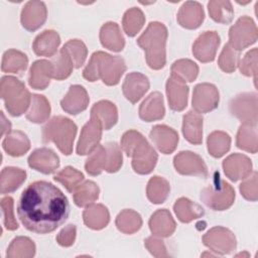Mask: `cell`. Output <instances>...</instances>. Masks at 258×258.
Masks as SVG:
<instances>
[{
    "label": "cell",
    "instance_id": "1",
    "mask_svg": "<svg viewBox=\"0 0 258 258\" xmlns=\"http://www.w3.org/2000/svg\"><path fill=\"white\" fill-rule=\"evenodd\" d=\"M18 218L30 232L47 234L68 219L70 205L62 191L51 182L34 181L22 191L17 205Z\"/></svg>",
    "mask_w": 258,
    "mask_h": 258
},
{
    "label": "cell",
    "instance_id": "2",
    "mask_svg": "<svg viewBox=\"0 0 258 258\" xmlns=\"http://www.w3.org/2000/svg\"><path fill=\"white\" fill-rule=\"evenodd\" d=\"M121 147L128 156L132 157V167L135 172L148 174L153 170L157 153L141 133L135 130L125 132L121 139Z\"/></svg>",
    "mask_w": 258,
    "mask_h": 258
},
{
    "label": "cell",
    "instance_id": "3",
    "mask_svg": "<svg viewBox=\"0 0 258 258\" xmlns=\"http://www.w3.org/2000/svg\"><path fill=\"white\" fill-rule=\"evenodd\" d=\"M126 71L124 59L119 55H111L103 51H96L92 54L88 66L83 71V77L95 82L99 79L107 86H115Z\"/></svg>",
    "mask_w": 258,
    "mask_h": 258
},
{
    "label": "cell",
    "instance_id": "4",
    "mask_svg": "<svg viewBox=\"0 0 258 258\" xmlns=\"http://www.w3.org/2000/svg\"><path fill=\"white\" fill-rule=\"evenodd\" d=\"M166 39L167 28L163 23L157 21L150 22L137 39V44L145 51L148 66L153 70H160L165 66Z\"/></svg>",
    "mask_w": 258,
    "mask_h": 258
},
{
    "label": "cell",
    "instance_id": "5",
    "mask_svg": "<svg viewBox=\"0 0 258 258\" xmlns=\"http://www.w3.org/2000/svg\"><path fill=\"white\" fill-rule=\"evenodd\" d=\"M76 134L77 126L71 119L55 116L42 128V141L44 143L53 142L61 153L70 155L73 151Z\"/></svg>",
    "mask_w": 258,
    "mask_h": 258
},
{
    "label": "cell",
    "instance_id": "6",
    "mask_svg": "<svg viewBox=\"0 0 258 258\" xmlns=\"http://www.w3.org/2000/svg\"><path fill=\"white\" fill-rule=\"evenodd\" d=\"M1 98L5 103L8 113L12 116L22 115L31 103L32 96L18 79L5 76L1 79Z\"/></svg>",
    "mask_w": 258,
    "mask_h": 258
},
{
    "label": "cell",
    "instance_id": "7",
    "mask_svg": "<svg viewBox=\"0 0 258 258\" xmlns=\"http://www.w3.org/2000/svg\"><path fill=\"white\" fill-rule=\"evenodd\" d=\"M202 202L215 211H224L230 208L235 200L233 187L226 181L219 179L201 191Z\"/></svg>",
    "mask_w": 258,
    "mask_h": 258
},
{
    "label": "cell",
    "instance_id": "8",
    "mask_svg": "<svg viewBox=\"0 0 258 258\" xmlns=\"http://www.w3.org/2000/svg\"><path fill=\"white\" fill-rule=\"evenodd\" d=\"M257 40V27L249 16L240 17L229 30V44L241 51Z\"/></svg>",
    "mask_w": 258,
    "mask_h": 258
},
{
    "label": "cell",
    "instance_id": "9",
    "mask_svg": "<svg viewBox=\"0 0 258 258\" xmlns=\"http://www.w3.org/2000/svg\"><path fill=\"white\" fill-rule=\"evenodd\" d=\"M230 111L243 124H257V95L243 93L236 96L230 103Z\"/></svg>",
    "mask_w": 258,
    "mask_h": 258
},
{
    "label": "cell",
    "instance_id": "10",
    "mask_svg": "<svg viewBox=\"0 0 258 258\" xmlns=\"http://www.w3.org/2000/svg\"><path fill=\"white\" fill-rule=\"evenodd\" d=\"M203 242L218 255L229 254L236 248L234 234L224 227H215L208 231L203 237Z\"/></svg>",
    "mask_w": 258,
    "mask_h": 258
},
{
    "label": "cell",
    "instance_id": "11",
    "mask_svg": "<svg viewBox=\"0 0 258 258\" xmlns=\"http://www.w3.org/2000/svg\"><path fill=\"white\" fill-rule=\"evenodd\" d=\"M102 130L103 127L101 121L98 118L91 116L90 121L85 124L81 131L77 145V153L79 155H87L96 149L101 140Z\"/></svg>",
    "mask_w": 258,
    "mask_h": 258
},
{
    "label": "cell",
    "instance_id": "12",
    "mask_svg": "<svg viewBox=\"0 0 258 258\" xmlns=\"http://www.w3.org/2000/svg\"><path fill=\"white\" fill-rule=\"evenodd\" d=\"M219 104V92L217 88L208 83L199 84L195 87L192 93L194 111L203 114L213 111Z\"/></svg>",
    "mask_w": 258,
    "mask_h": 258
},
{
    "label": "cell",
    "instance_id": "13",
    "mask_svg": "<svg viewBox=\"0 0 258 258\" xmlns=\"http://www.w3.org/2000/svg\"><path fill=\"white\" fill-rule=\"evenodd\" d=\"M173 164L177 172L183 175H197L206 177L208 168L204 160L191 151H181L174 156Z\"/></svg>",
    "mask_w": 258,
    "mask_h": 258
},
{
    "label": "cell",
    "instance_id": "14",
    "mask_svg": "<svg viewBox=\"0 0 258 258\" xmlns=\"http://www.w3.org/2000/svg\"><path fill=\"white\" fill-rule=\"evenodd\" d=\"M220 42V36L216 31H206L192 44V53L202 62L213 61Z\"/></svg>",
    "mask_w": 258,
    "mask_h": 258
},
{
    "label": "cell",
    "instance_id": "15",
    "mask_svg": "<svg viewBox=\"0 0 258 258\" xmlns=\"http://www.w3.org/2000/svg\"><path fill=\"white\" fill-rule=\"evenodd\" d=\"M226 175L233 181L248 177L252 170V162L246 155L234 153L223 161Z\"/></svg>",
    "mask_w": 258,
    "mask_h": 258
},
{
    "label": "cell",
    "instance_id": "16",
    "mask_svg": "<svg viewBox=\"0 0 258 258\" xmlns=\"http://www.w3.org/2000/svg\"><path fill=\"white\" fill-rule=\"evenodd\" d=\"M28 164L31 168L44 174L54 172L59 166L58 156L48 148H39L34 150L28 157Z\"/></svg>",
    "mask_w": 258,
    "mask_h": 258
},
{
    "label": "cell",
    "instance_id": "17",
    "mask_svg": "<svg viewBox=\"0 0 258 258\" xmlns=\"http://www.w3.org/2000/svg\"><path fill=\"white\" fill-rule=\"evenodd\" d=\"M46 14V7L43 2L29 1L22 9L21 24L25 29L34 31L44 23Z\"/></svg>",
    "mask_w": 258,
    "mask_h": 258
},
{
    "label": "cell",
    "instance_id": "18",
    "mask_svg": "<svg viewBox=\"0 0 258 258\" xmlns=\"http://www.w3.org/2000/svg\"><path fill=\"white\" fill-rule=\"evenodd\" d=\"M149 89V81L140 73H130L125 78L122 86L124 96L132 104L137 103Z\"/></svg>",
    "mask_w": 258,
    "mask_h": 258
},
{
    "label": "cell",
    "instance_id": "19",
    "mask_svg": "<svg viewBox=\"0 0 258 258\" xmlns=\"http://www.w3.org/2000/svg\"><path fill=\"white\" fill-rule=\"evenodd\" d=\"M150 138L159 151L164 154L172 153L178 143L177 133L165 125H156L150 131Z\"/></svg>",
    "mask_w": 258,
    "mask_h": 258
},
{
    "label": "cell",
    "instance_id": "20",
    "mask_svg": "<svg viewBox=\"0 0 258 258\" xmlns=\"http://www.w3.org/2000/svg\"><path fill=\"white\" fill-rule=\"evenodd\" d=\"M89 101V96L84 87L74 85L71 86L69 92L60 101V106L67 113L77 115L87 109Z\"/></svg>",
    "mask_w": 258,
    "mask_h": 258
},
{
    "label": "cell",
    "instance_id": "21",
    "mask_svg": "<svg viewBox=\"0 0 258 258\" xmlns=\"http://www.w3.org/2000/svg\"><path fill=\"white\" fill-rule=\"evenodd\" d=\"M53 78V66L50 60L39 59L32 63L29 71L28 83L35 90H44Z\"/></svg>",
    "mask_w": 258,
    "mask_h": 258
},
{
    "label": "cell",
    "instance_id": "22",
    "mask_svg": "<svg viewBox=\"0 0 258 258\" xmlns=\"http://www.w3.org/2000/svg\"><path fill=\"white\" fill-rule=\"evenodd\" d=\"M205 13L199 2L187 1L182 4L177 13V22L187 29L198 28L204 21Z\"/></svg>",
    "mask_w": 258,
    "mask_h": 258
},
{
    "label": "cell",
    "instance_id": "23",
    "mask_svg": "<svg viewBox=\"0 0 258 258\" xmlns=\"http://www.w3.org/2000/svg\"><path fill=\"white\" fill-rule=\"evenodd\" d=\"M166 95L170 109L182 111L187 105L188 87L185 83L170 77L166 82Z\"/></svg>",
    "mask_w": 258,
    "mask_h": 258
},
{
    "label": "cell",
    "instance_id": "24",
    "mask_svg": "<svg viewBox=\"0 0 258 258\" xmlns=\"http://www.w3.org/2000/svg\"><path fill=\"white\" fill-rule=\"evenodd\" d=\"M165 113L163 97L159 92L151 93L140 105L139 117L145 122L160 120Z\"/></svg>",
    "mask_w": 258,
    "mask_h": 258
},
{
    "label": "cell",
    "instance_id": "25",
    "mask_svg": "<svg viewBox=\"0 0 258 258\" xmlns=\"http://www.w3.org/2000/svg\"><path fill=\"white\" fill-rule=\"evenodd\" d=\"M60 43L59 35L54 30H44L38 34L32 44L33 51L39 56H52Z\"/></svg>",
    "mask_w": 258,
    "mask_h": 258
},
{
    "label": "cell",
    "instance_id": "26",
    "mask_svg": "<svg viewBox=\"0 0 258 258\" xmlns=\"http://www.w3.org/2000/svg\"><path fill=\"white\" fill-rule=\"evenodd\" d=\"M182 134L191 144L199 145L203 141V117L201 114L189 111L183 116Z\"/></svg>",
    "mask_w": 258,
    "mask_h": 258
},
{
    "label": "cell",
    "instance_id": "27",
    "mask_svg": "<svg viewBox=\"0 0 258 258\" xmlns=\"http://www.w3.org/2000/svg\"><path fill=\"white\" fill-rule=\"evenodd\" d=\"M175 222L166 209L156 211L149 220V228L154 236L168 237L175 230Z\"/></svg>",
    "mask_w": 258,
    "mask_h": 258
},
{
    "label": "cell",
    "instance_id": "28",
    "mask_svg": "<svg viewBox=\"0 0 258 258\" xmlns=\"http://www.w3.org/2000/svg\"><path fill=\"white\" fill-rule=\"evenodd\" d=\"M100 40L103 46L112 51H121L125 45L119 25L115 22H107L101 27Z\"/></svg>",
    "mask_w": 258,
    "mask_h": 258
},
{
    "label": "cell",
    "instance_id": "29",
    "mask_svg": "<svg viewBox=\"0 0 258 258\" xmlns=\"http://www.w3.org/2000/svg\"><path fill=\"white\" fill-rule=\"evenodd\" d=\"M91 116L98 118L105 130L112 128L118 120L117 108L109 101H100L95 103L91 109Z\"/></svg>",
    "mask_w": 258,
    "mask_h": 258
},
{
    "label": "cell",
    "instance_id": "30",
    "mask_svg": "<svg viewBox=\"0 0 258 258\" xmlns=\"http://www.w3.org/2000/svg\"><path fill=\"white\" fill-rule=\"evenodd\" d=\"M3 149L11 156H21L30 148L27 136L21 131H10L3 140Z\"/></svg>",
    "mask_w": 258,
    "mask_h": 258
},
{
    "label": "cell",
    "instance_id": "31",
    "mask_svg": "<svg viewBox=\"0 0 258 258\" xmlns=\"http://www.w3.org/2000/svg\"><path fill=\"white\" fill-rule=\"evenodd\" d=\"M83 219L87 227L93 230H101L108 225L110 216L105 206L97 204L86 208L83 213Z\"/></svg>",
    "mask_w": 258,
    "mask_h": 258
},
{
    "label": "cell",
    "instance_id": "32",
    "mask_svg": "<svg viewBox=\"0 0 258 258\" xmlns=\"http://www.w3.org/2000/svg\"><path fill=\"white\" fill-rule=\"evenodd\" d=\"M173 210L178 220L182 223H189L195 219L201 218L205 214L204 209L201 206L186 198L178 199L173 206Z\"/></svg>",
    "mask_w": 258,
    "mask_h": 258
},
{
    "label": "cell",
    "instance_id": "33",
    "mask_svg": "<svg viewBox=\"0 0 258 258\" xmlns=\"http://www.w3.org/2000/svg\"><path fill=\"white\" fill-rule=\"evenodd\" d=\"M28 58L26 54L16 49H9L3 54L1 70L4 73L21 74L26 70Z\"/></svg>",
    "mask_w": 258,
    "mask_h": 258
},
{
    "label": "cell",
    "instance_id": "34",
    "mask_svg": "<svg viewBox=\"0 0 258 258\" xmlns=\"http://www.w3.org/2000/svg\"><path fill=\"white\" fill-rule=\"evenodd\" d=\"M50 114V106L44 96L32 95L30 109L26 114V118L32 123H43Z\"/></svg>",
    "mask_w": 258,
    "mask_h": 258
},
{
    "label": "cell",
    "instance_id": "35",
    "mask_svg": "<svg viewBox=\"0 0 258 258\" xmlns=\"http://www.w3.org/2000/svg\"><path fill=\"white\" fill-rule=\"evenodd\" d=\"M26 178L25 170L16 167H5L1 171V194L16 190Z\"/></svg>",
    "mask_w": 258,
    "mask_h": 258
},
{
    "label": "cell",
    "instance_id": "36",
    "mask_svg": "<svg viewBox=\"0 0 258 258\" xmlns=\"http://www.w3.org/2000/svg\"><path fill=\"white\" fill-rule=\"evenodd\" d=\"M169 183L161 176H153L149 179L146 188V195L148 200L152 204H162L168 197Z\"/></svg>",
    "mask_w": 258,
    "mask_h": 258
},
{
    "label": "cell",
    "instance_id": "37",
    "mask_svg": "<svg viewBox=\"0 0 258 258\" xmlns=\"http://www.w3.org/2000/svg\"><path fill=\"white\" fill-rule=\"evenodd\" d=\"M100 189L92 180H86L74 190V201L79 207H88L99 198Z\"/></svg>",
    "mask_w": 258,
    "mask_h": 258
},
{
    "label": "cell",
    "instance_id": "38",
    "mask_svg": "<svg viewBox=\"0 0 258 258\" xmlns=\"http://www.w3.org/2000/svg\"><path fill=\"white\" fill-rule=\"evenodd\" d=\"M236 144L238 148L251 152H257V129L256 125L242 124L237 133Z\"/></svg>",
    "mask_w": 258,
    "mask_h": 258
},
{
    "label": "cell",
    "instance_id": "39",
    "mask_svg": "<svg viewBox=\"0 0 258 258\" xmlns=\"http://www.w3.org/2000/svg\"><path fill=\"white\" fill-rule=\"evenodd\" d=\"M198 74L199 67L190 59H178L171 66V77L183 83L195 81Z\"/></svg>",
    "mask_w": 258,
    "mask_h": 258
},
{
    "label": "cell",
    "instance_id": "40",
    "mask_svg": "<svg viewBox=\"0 0 258 258\" xmlns=\"http://www.w3.org/2000/svg\"><path fill=\"white\" fill-rule=\"evenodd\" d=\"M116 226L125 234H133L142 226V220L138 213L133 210H123L116 218Z\"/></svg>",
    "mask_w": 258,
    "mask_h": 258
},
{
    "label": "cell",
    "instance_id": "41",
    "mask_svg": "<svg viewBox=\"0 0 258 258\" xmlns=\"http://www.w3.org/2000/svg\"><path fill=\"white\" fill-rule=\"evenodd\" d=\"M208 9L211 18L219 23L228 24L234 17V10L230 1H210L208 3Z\"/></svg>",
    "mask_w": 258,
    "mask_h": 258
},
{
    "label": "cell",
    "instance_id": "42",
    "mask_svg": "<svg viewBox=\"0 0 258 258\" xmlns=\"http://www.w3.org/2000/svg\"><path fill=\"white\" fill-rule=\"evenodd\" d=\"M231 145L230 136L223 131H214L208 137V150L216 158L223 156L229 151Z\"/></svg>",
    "mask_w": 258,
    "mask_h": 258
},
{
    "label": "cell",
    "instance_id": "43",
    "mask_svg": "<svg viewBox=\"0 0 258 258\" xmlns=\"http://www.w3.org/2000/svg\"><path fill=\"white\" fill-rule=\"evenodd\" d=\"M144 22H145L144 14L137 7H132L129 10H127L122 20L124 31L128 36H131V37L135 36L140 31Z\"/></svg>",
    "mask_w": 258,
    "mask_h": 258
},
{
    "label": "cell",
    "instance_id": "44",
    "mask_svg": "<svg viewBox=\"0 0 258 258\" xmlns=\"http://www.w3.org/2000/svg\"><path fill=\"white\" fill-rule=\"evenodd\" d=\"M107 165V151L105 145H100L94 149L88 157L85 168L91 175H98L106 169Z\"/></svg>",
    "mask_w": 258,
    "mask_h": 258
},
{
    "label": "cell",
    "instance_id": "45",
    "mask_svg": "<svg viewBox=\"0 0 258 258\" xmlns=\"http://www.w3.org/2000/svg\"><path fill=\"white\" fill-rule=\"evenodd\" d=\"M50 61L53 66V79L61 81L72 74L74 63L64 48H60L59 52Z\"/></svg>",
    "mask_w": 258,
    "mask_h": 258
},
{
    "label": "cell",
    "instance_id": "46",
    "mask_svg": "<svg viewBox=\"0 0 258 258\" xmlns=\"http://www.w3.org/2000/svg\"><path fill=\"white\" fill-rule=\"evenodd\" d=\"M35 253L34 243L27 237H16L7 250V257H32Z\"/></svg>",
    "mask_w": 258,
    "mask_h": 258
},
{
    "label": "cell",
    "instance_id": "47",
    "mask_svg": "<svg viewBox=\"0 0 258 258\" xmlns=\"http://www.w3.org/2000/svg\"><path fill=\"white\" fill-rule=\"evenodd\" d=\"M54 180L60 182L68 191L73 192L84 180V174L72 166L64 167L54 175Z\"/></svg>",
    "mask_w": 258,
    "mask_h": 258
},
{
    "label": "cell",
    "instance_id": "48",
    "mask_svg": "<svg viewBox=\"0 0 258 258\" xmlns=\"http://www.w3.org/2000/svg\"><path fill=\"white\" fill-rule=\"evenodd\" d=\"M62 48L66 49V51L72 58L74 68L79 69L84 64L87 57L88 49L82 40L71 39L62 46Z\"/></svg>",
    "mask_w": 258,
    "mask_h": 258
},
{
    "label": "cell",
    "instance_id": "49",
    "mask_svg": "<svg viewBox=\"0 0 258 258\" xmlns=\"http://www.w3.org/2000/svg\"><path fill=\"white\" fill-rule=\"evenodd\" d=\"M238 61H239V51H237L229 43H227L224 46L219 56V67L225 73L230 74L236 70L238 66Z\"/></svg>",
    "mask_w": 258,
    "mask_h": 258
},
{
    "label": "cell",
    "instance_id": "50",
    "mask_svg": "<svg viewBox=\"0 0 258 258\" xmlns=\"http://www.w3.org/2000/svg\"><path fill=\"white\" fill-rule=\"evenodd\" d=\"M257 48L248 51L238 62L241 74L247 77H253L254 85L257 86Z\"/></svg>",
    "mask_w": 258,
    "mask_h": 258
},
{
    "label": "cell",
    "instance_id": "51",
    "mask_svg": "<svg viewBox=\"0 0 258 258\" xmlns=\"http://www.w3.org/2000/svg\"><path fill=\"white\" fill-rule=\"evenodd\" d=\"M107 151V172H116L120 169L122 165V152L119 145L115 142H109L105 144Z\"/></svg>",
    "mask_w": 258,
    "mask_h": 258
},
{
    "label": "cell",
    "instance_id": "52",
    "mask_svg": "<svg viewBox=\"0 0 258 258\" xmlns=\"http://www.w3.org/2000/svg\"><path fill=\"white\" fill-rule=\"evenodd\" d=\"M1 208L5 228L10 231L16 230L18 228V223L16 222L13 214V199L11 197L3 198L1 201Z\"/></svg>",
    "mask_w": 258,
    "mask_h": 258
},
{
    "label": "cell",
    "instance_id": "53",
    "mask_svg": "<svg viewBox=\"0 0 258 258\" xmlns=\"http://www.w3.org/2000/svg\"><path fill=\"white\" fill-rule=\"evenodd\" d=\"M257 172H253L249 178L240 184L241 195L248 201L255 202L257 200Z\"/></svg>",
    "mask_w": 258,
    "mask_h": 258
},
{
    "label": "cell",
    "instance_id": "54",
    "mask_svg": "<svg viewBox=\"0 0 258 258\" xmlns=\"http://www.w3.org/2000/svg\"><path fill=\"white\" fill-rule=\"evenodd\" d=\"M144 242H145L144 243L145 247L149 250V252L153 256H155V257L168 256L163 241H161L155 237H149Z\"/></svg>",
    "mask_w": 258,
    "mask_h": 258
},
{
    "label": "cell",
    "instance_id": "55",
    "mask_svg": "<svg viewBox=\"0 0 258 258\" xmlns=\"http://www.w3.org/2000/svg\"><path fill=\"white\" fill-rule=\"evenodd\" d=\"M76 239V227L75 225H69L63 228L56 236V241L60 246L69 247L74 244Z\"/></svg>",
    "mask_w": 258,
    "mask_h": 258
},
{
    "label": "cell",
    "instance_id": "56",
    "mask_svg": "<svg viewBox=\"0 0 258 258\" xmlns=\"http://www.w3.org/2000/svg\"><path fill=\"white\" fill-rule=\"evenodd\" d=\"M11 131V123L5 118L4 113L1 112V135H5Z\"/></svg>",
    "mask_w": 258,
    "mask_h": 258
},
{
    "label": "cell",
    "instance_id": "57",
    "mask_svg": "<svg viewBox=\"0 0 258 258\" xmlns=\"http://www.w3.org/2000/svg\"><path fill=\"white\" fill-rule=\"evenodd\" d=\"M237 256H249V254L248 253H240V254H237Z\"/></svg>",
    "mask_w": 258,
    "mask_h": 258
}]
</instances>
